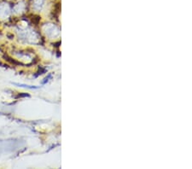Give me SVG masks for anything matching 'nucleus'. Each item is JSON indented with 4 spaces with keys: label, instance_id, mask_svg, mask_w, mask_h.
Here are the masks:
<instances>
[]
</instances>
